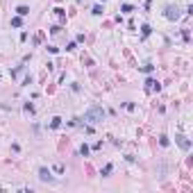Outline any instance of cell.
Returning a JSON list of instances; mask_svg holds the SVG:
<instances>
[{"mask_svg":"<svg viewBox=\"0 0 193 193\" xmlns=\"http://www.w3.org/2000/svg\"><path fill=\"white\" fill-rule=\"evenodd\" d=\"M112 168H114V166H112V163H107V166H104V168H102V177H104V175H109V173H112Z\"/></svg>","mask_w":193,"mask_h":193,"instance_id":"12","label":"cell"},{"mask_svg":"<svg viewBox=\"0 0 193 193\" xmlns=\"http://www.w3.org/2000/svg\"><path fill=\"white\" fill-rule=\"evenodd\" d=\"M175 143H177L182 150H191V141L184 136V134H175Z\"/></svg>","mask_w":193,"mask_h":193,"instance_id":"3","label":"cell"},{"mask_svg":"<svg viewBox=\"0 0 193 193\" xmlns=\"http://www.w3.org/2000/svg\"><path fill=\"white\" fill-rule=\"evenodd\" d=\"M163 16H166L168 21H179V16H182V9H179L177 5H166V9H163Z\"/></svg>","mask_w":193,"mask_h":193,"instance_id":"2","label":"cell"},{"mask_svg":"<svg viewBox=\"0 0 193 193\" xmlns=\"http://www.w3.org/2000/svg\"><path fill=\"white\" fill-rule=\"evenodd\" d=\"M161 89V84L157 80H145V91L148 93H155V91H159Z\"/></svg>","mask_w":193,"mask_h":193,"instance_id":"4","label":"cell"},{"mask_svg":"<svg viewBox=\"0 0 193 193\" xmlns=\"http://www.w3.org/2000/svg\"><path fill=\"white\" fill-rule=\"evenodd\" d=\"M120 11H125V14H130V11H134V7H132V5H123V7H120Z\"/></svg>","mask_w":193,"mask_h":193,"instance_id":"14","label":"cell"},{"mask_svg":"<svg viewBox=\"0 0 193 193\" xmlns=\"http://www.w3.org/2000/svg\"><path fill=\"white\" fill-rule=\"evenodd\" d=\"M102 118H104V109L100 107V104H91V107L86 109V114H84V120L91 123V125L93 123H100Z\"/></svg>","mask_w":193,"mask_h":193,"instance_id":"1","label":"cell"},{"mask_svg":"<svg viewBox=\"0 0 193 193\" xmlns=\"http://www.w3.org/2000/svg\"><path fill=\"white\" fill-rule=\"evenodd\" d=\"M25 112H27V114H34V107H32V104H30V102H27V104H25Z\"/></svg>","mask_w":193,"mask_h":193,"instance_id":"17","label":"cell"},{"mask_svg":"<svg viewBox=\"0 0 193 193\" xmlns=\"http://www.w3.org/2000/svg\"><path fill=\"white\" fill-rule=\"evenodd\" d=\"M16 14H18V16H27V14H30V7H25V5H18V7H16Z\"/></svg>","mask_w":193,"mask_h":193,"instance_id":"6","label":"cell"},{"mask_svg":"<svg viewBox=\"0 0 193 193\" xmlns=\"http://www.w3.org/2000/svg\"><path fill=\"white\" fill-rule=\"evenodd\" d=\"M39 179H41V182H55V177L50 175L48 168H39Z\"/></svg>","mask_w":193,"mask_h":193,"instance_id":"5","label":"cell"},{"mask_svg":"<svg viewBox=\"0 0 193 193\" xmlns=\"http://www.w3.org/2000/svg\"><path fill=\"white\" fill-rule=\"evenodd\" d=\"M102 11H104V9L100 7V5H96V7H93V14H96V16H100V14H102Z\"/></svg>","mask_w":193,"mask_h":193,"instance_id":"15","label":"cell"},{"mask_svg":"<svg viewBox=\"0 0 193 193\" xmlns=\"http://www.w3.org/2000/svg\"><path fill=\"white\" fill-rule=\"evenodd\" d=\"M152 68H155V66H150V64H145V66H141V71H143V73H150Z\"/></svg>","mask_w":193,"mask_h":193,"instance_id":"16","label":"cell"},{"mask_svg":"<svg viewBox=\"0 0 193 193\" xmlns=\"http://www.w3.org/2000/svg\"><path fill=\"white\" fill-rule=\"evenodd\" d=\"M21 25H23L21 16H14V18H11V27H21Z\"/></svg>","mask_w":193,"mask_h":193,"instance_id":"10","label":"cell"},{"mask_svg":"<svg viewBox=\"0 0 193 193\" xmlns=\"http://www.w3.org/2000/svg\"><path fill=\"white\" fill-rule=\"evenodd\" d=\"M89 152H91V148H89V145L84 143V145H82V148H80V155H82V157H86Z\"/></svg>","mask_w":193,"mask_h":193,"instance_id":"11","label":"cell"},{"mask_svg":"<svg viewBox=\"0 0 193 193\" xmlns=\"http://www.w3.org/2000/svg\"><path fill=\"white\" fill-rule=\"evenodd\" d=\"M50 127H52V130H57V127H61V118H59V116H55V118L50 120Z\"/></svg>","mask_w":193,"mask_h":193,"instance_id":"7","label":"cell"},{"mask_svg":"<svg viewBox=\"0 0 193 193\" xmlns=\"http://www.w3.org/2000/svg\"><path fill=\"white\" fill-rule=\"evenodd\" d=\"M159 145H161V148H168V145H171V141H168L166 134H161V136H159Z\"/></svg>","mask_w":193,"mask_h":193,"instance_id":"8","label":"cell"},{"mask_svg":"<svg viewBox=\"0 0 193 193\" xmlns=\"http://www.w3.org/2000/svg\"><path fill=\"white\" fill-rule=\"evenodd\" d=\"M55 14H57V18H59V21H66V11H64V9L57 7V9H55Z\"/></svg>","mask_w":193,"mask_h":193,"instance_id":"9","label":"cell"},{"mask_svg":"<svg viewBox=\"0 0 193 193\" xmlns=\"http://www.w3.org/2000/svg\"><path fill=\"white\" fill-rule=\"evenodd\" d=\"M141 32H143V37H148V34L152 32V27H150V25H143V27H141Z\"/></svg>","mask_w":193,"mask_h":193,"instance_id":"13","label":"cell"}]
</instances>
